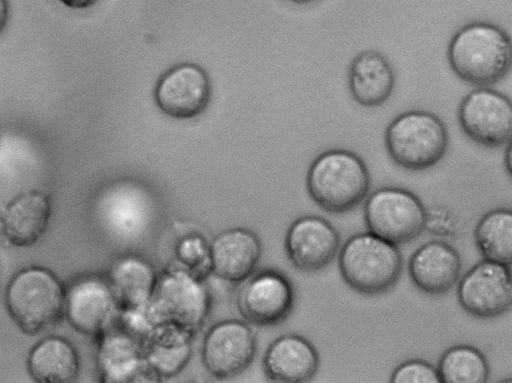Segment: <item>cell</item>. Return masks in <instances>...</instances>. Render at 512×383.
<instances>
[{
  "mask_svg": "<svg viewBox=\"0 0 512 383\" xmlns=\"http://www.w3.org/2000/svg\"><path fill=\"white\" fill-rule=\"evenodd\" d=\"M512 46L509 35L498 25L484 21L468 23L451 37L447 60L462 81L487 87L510 71Z\"/></svg>",
  "mask_w": 512,
  "mask_h": 383,
  "instance_id": "6da1fadb",
  "label": "cell"
},
{
  "mask_svg": "<svg viewBox=\"0 0 512 383\" xmlns=\"http://www.w3.org/2000/svg\"><path fill=\"white\" fill-rule=\"evenodd\" d=\"M66 286L50 269L31 265L17 271L5 290V307L25 335L57 325L65 316Z\"/></svg>",
  "mask_w": 512,
  "mask_h": 383,
  "instance_id": "7a4b0ae2",
  "label": "cell"
},
{
  "mask_svg": "<svg viewBox=\"0 0 512 383\" xmlns=\"http://www.w3.org/2000/svg\"><path fill=\"white\" fill-rule=\"evenodd\" d=\"M372 179L365 161L347 149H329L310 164L306 188L322 210L344 213L357 207L368 195Z\"/></svg>",
  "mask_w": 512,
  "mask_h": 383,
  "instance_id": "3957f363",
  "label": "cell"
},
{
  "mask_svg": "<svg viewBox=\"0 0 512 383\" xmlns=\"http://www.w3.org/2000/svg\"><path fill=\"white\" fill-rule=\"evenodd\" d=\"M343 281L363 295H379L392 289L403 269L398 246L369 231L350 236L338 255Z\"/></svg>",
  "mask_w": 512,
  "mask_h": 383,
  "instance_id": "277c9868",
  "label": "cell"
},
{
  "mask_svg": "<svg viewBox=\"0 0 512 383\" xmlns=\"http://www.w3.org/2000/svg\"><path fill=\"white\" fill-rule=\"evenodd\" d=\"M384 143L388 156L397 166L423 171L442 160L449 146V133L443 120L434 113L408 110L388 124Z\"/></svg>",
  "mask_w": 512,
  "mask_h": 383,
  "instance_id": "5b68a950",
  "label": "cell"
},
{
  "mask_svg": "<svg viewBox=\"0 0 512 383\" xmlns=\"http://www.w3.org/2000/svg\"><path fill=\"white\" fill-rule=\"evenodd\" d=\"M363 218L369 232L398 245L423 233L426 208L413 192L385 186L366 198Z\"/></svg>",
  "mask_w": 512,
  "mask_h": 383,
  "instance_id": "8992f818",
  "label": "cell"
},
{
  "mask_svg": "<svg viewBox=\"0 0 512 383\" xmlns=\"http://www.w3.org/2000/svg\"><path fill=\"white\" fill-rule=\"evenodd\" d=\"M457 117L463 133L478 145L498 148L510 143L511 101L495 89L471 90L459 103Z\"/></svg>",
  "mask_w": 512,
  "mask_h": 383,
  "instance_id": "52a82bcc",
  "label": "cell"
},
{
  "mask_svg": "<svg viewBox=\"0 0 512 383\" xmlns=\"http://www.w3.org/2000/svg\"><path fill=\"white\" fill-rule=\"evenodd\" d=\"M461 308L477 318H495L512 305L510 265L482 259L461 278L457 287Z\"/></svg>",
  "mask_w": 512,
  "mask_h": 383,
  "instance_id": "ba28073f",
  "label": "cell"
},
{
  "mask_svg": "<svg viewBox=\"0 0 512 383\" xmlns=\"http://www.w3.org/2000/svg\"><path fill=\"white\" fill-rule=\"evenodd\" d=\"M117 308L118 301L109 282L101 277L82 276L66 287L64 317L83 335L99 338L110 330Z\"/></svg>",
  "mask_w": 512,
  "mask_h": 383,
  "instance_id": "9c48e42d",
  "label": "cell"
},
{
  "mask_svg": "<svg viewBox=\"0 0 512 383\" xmlns=\"http://www.w3.org/2000/svg\"><path fill=\"white\" fill-rule=\"evenodd\" d=\"M211 94L207 72L197 64L181 63L159 78L154 100L165 115L175 119H192L206 110Z\"/></svg>",
  "mask_w": 512,
  "mask_h": 383,
  "instance_id": "30bf717a",
  "label": "cell"
},
{
  "mask_svg": "<svg viewBox=\"0 0 512 383\" xmlns=\"http://www.w3.org/2000/svg\"><path fill=\"white\" fill-rule=\"evenodd\" d=\"M340 243V233L330 221L318 215H304L289 226L284 245L296 269L315 272L334 260Z\"/></svg>",
  "mask_w": 512,
  "mask_h": 383,
  "instance_id": "8fae6325",
  "label": "cell"
},
{
  "mask_svg": "<svg viewBox=\"0 0 512 383\" xmlns=\"http://www.w3.org/2000/svg\"><path fill=\"white\" fill-rule=\"evenodd\" d=\"M291 281L274 270L263 271L241 288L237 304L245 320L257 326H271L284 321L294 306Z\"/></svg>",
  "mask_w": 512,
  "mask_h": 383,
  "instance_id": "7c38bea8",
  "label": "cell"
},
{
  "mask_svg": "<svg viewBox=\"0 0 512 383\" xmlns=\"http://www.w3.org/2000/svg\"><path fill=\"white\" fill-rule=\"evenodd\" d=\"M256 341L251 329L238 320H224L207 332L202 346V359L216 378H231L251 364Z\"/></svg>",
  "mask_w": 512,
  "mask_h": 383,
  "instance_id": "4fadbf2b",
  "label": "cell"
},
{
  "mask_svg": "<svg viewBox=\"0 0 512 383\" xmlns=\"http://www.w3.org/2000/svg\"><path fill=\"white\" fill-rule=\"evenodd\" d=\"M462 258L448 242L430 240L418 247L408 261V273L414 286L429 295H442L458 281Z\"/></svg>",
  "mask_w": 512,
  "mask_h": 383,
  "instance_id": "5bb4252c",
  "label": "cell"
},
{
  "mask_svg": "<svg viewBox=\"0 0 512 383\" xmlns=\"http://www.w3.org/2000/svg\"><path fill=\"white\" fill-rule=\"evenodd\" d=\"M51 210V199L45 192H22L11 199L2 210L0 233L11 246H33L45 234Z\"/></svg>",
  "mask_w": 512,
  "mask_h": 383,
  "instance_id": "9a60e30c",
  "label": "cell"
},
{
  "mask_svg": "<svg viewBox=\"0 0 512 383\" xmlns=\"http://www.w3.org/2000/svg\"><path fill=\"white\" fill-rule=\"evenodd\" d=\"M269 379L282 383H301L311 380L320 365L314 345L297 334H284L267 348L263 359Z\"/></svg>",
  "mask_w": 512,
  "mask_h": 383,
  "instance_id": "2e32d148",
  "label": "cell"
},
{
  "mask_svg": "<svg viewBox=\"0 0 512 383\" xmlns=\"http://www.w3.org/2000/svg\"><path fill=\"white\" fill-rule=\"evenodd\" d=\"M261 256L257 236L244 228L227 229L211 243L210 259L213 272L221 279L237 283L246 280L256 268Z\"/></svg>",
  "mask_w": 512,
  "mask_h": 383,
  "instance_id": "e0dca14e",
  "label": "cell"
},
{
  "mask_svg": "<svg viewBox=\"0 0 512 383\" xmlns=\"http://www.w3.org/2000/svg\"><path fill=\"white\" fill-rule=\"evenodd\" d=\"M395 82L393 66L377 50H363L349 64V93L363 107L374 108L386 103L394 91Z\"/></svg>",
  "mask_w": 512,
  "mask_h": 383,
  "instance_id": "ac0fdd59",
  "label": "cell"
},
{
  "mask_svg": "<svg viewBox=\"0 0 512 383\" xmlns=\"http://www.w3.org/2000/svg\"><path fill=\"white\" fill-rule=\"evenodd\" d=\"M27 370L30 377L38 383L74 382L80 372L78 351L63 336H47L30 349Z\"/></svg>",
  "mask_w": 512,
  "mask_h": 383,
  "instance_id": "d6986e66",
  "label": "cell"
},
{
  "mask_svg": "<svg viewBox=\"0 0 512 383\" xmlns=\"http://www.w3.org/2000/svg\"><path fill=\"white\" fill-rule=\"evenodd\" d=\"M475 245L483 259L511 265L512 212L495 208L486 212L474 231Z\"/></svg>",
  "mask_w": 512,
  "mask_h": 383,
  "instance_id": "ffe728a7",
  "label": "cell"
},
{
  "mask_svg": "<svg viewBox=\"0 0 512 383\" xmlns=\"http://www.w3.org/2000/svg\"><path fill=\"white\" fill-rule=\"evenodd\" d=\"M437 371L441 383H485L490 376L485 355L467 344L447 348L439 358Z\"/></svg>",
  "mask_w": 512,
  "mask_h": 383,
  "instance_id": "44dd1931",
  "label": "cell"
},
{
  "mask_svg": "<svg viewBox=\"0 0 512 383\" xmlns=\"http://www.w3.org/2000/svg\"><path fill=\"white\" fill-rule=\"evenodd\" d=\"M393 383H441L437 371L431 363L411 359L398 365L390 376Z\"/></svg>",
  "mask_w": 512,
  "mask_h": 383,
  "instance_id": "7402d4cb",
  "label": "cell"
},
{
  "mask_svg": "<svg viewBox=\"0 0 512 383\" xmlns=\"http://www.w3.org/2000/svg\"><path fill=\"white\" fill-rule=\"evenodd\" d=\"M424 231L437 237H454L457 233V222L450 210L442 206L426 209Z\"/></svg>",
  "mask_w": 512,
  "mask_h": 383,
  "instance_id": "603a6c76",
  "label": "cell"
},
{
  "mask_svg": "<svg viewBox=\"0 0 512 383\" xmlns=\"http://www.w3.org/2000/svg\"><path fill=\"white\" fill-rule=\"evenodd\" d=\"M65 6L72 9H87L93 6L98 0H58Z\"/></svg>",
  "mask_w": 512,
  "mask_h": 383,
  "instance_id": "cb8c5ba5",
  "label": "cell"
},
{
  "mask_svg": "<svg viewBox=\"0 0 512 383\" xmlns=\"http://www.w3.org/2000/svg\"><path fill=\"white\" fill-rule=\"evenodd\" d=\"M10 16V6L8 0H0V33L6 27Z\"/></svg>",
  "mask_w": 512,
  "mask_h": 383,
  "instance_id": "d4e9b609",
  "label": "cell"
},
{
  "mask_svg": "<svg viewBox=\"0 0 512 383\" xmlns=\"http://www.w3.org/2000/svg\"><path fill=\"white\" fill-rule=\"evenodd\" d=\"M287 1L294 3V4L302 5V4H309V3L315 2L317 0H287Z\"/></svg>",
  "mask_w": 512,
  "mask_h": 383,
  "instance_id": "484cf974",
  "label": "cell"
}]
</instances>
